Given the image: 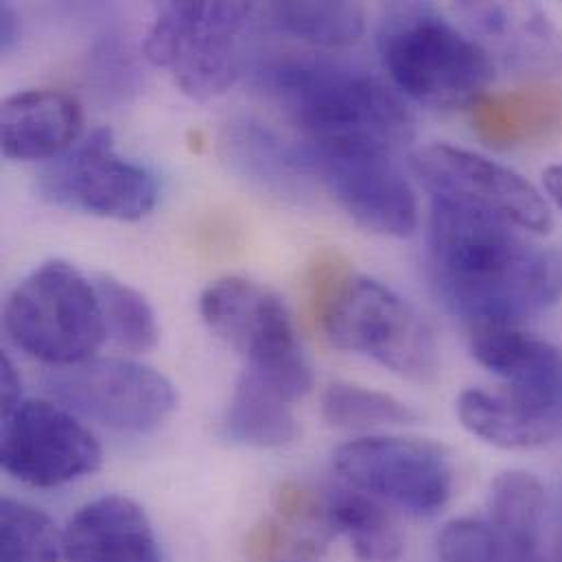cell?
Returning <instances> with one entry per match:
<instances>
[{
	"instance_id": "obj_21",
	"label": "cell",
	"mask_w": 562,
	"mask_h": 562,
	"mask_svg": "<svg viewBox=\"0 0 562 562\" xmlns=\"http://www.w3.org/2000/svg\"><path fill=\"white\" fill-rule=\"evenodd\" d=\"M291 403L293 401L274 383L252 370H246L226 412V436L235 442L259 449L289 445L297 436Z\"/></svg>"
},
{
	"instance_id": "obj_31",
	"label": "cell",
	"mask_w": 562,
	"mask_h": 562,
	"mask_svg": "<svg viewBox=\"0 0 562 562\" xmlns=\"http://www.w3.org/2000/svg\"><path fill=\"white\" fill-rule=\"evenodd\" d=\"M546 189L550 193V198L554 200V204L562 211V165H554L546 171Z\"/></svg>"
},
{
	"instance_id": "obj_2",
	"label": "cell",
	"mask_w": 562,
	"mask_h": 562,
	"mask_svg": "<svg viewBox=\"0 0 562 562\" xmlns=\"http://www.w3.org/2000/svg\"><path fill=\"white\" fill-rule=\"evenodd\" d=\"M259 83L311 147H370L394 154L414 138L401 97L368 70L326 57H282Z\"/></svg>"
},
{
	"instance_id": "obj_10",
	"label": "cell",
	"mask_w": 562,
	"mask_h": 562,
	"mask_svg": "<svg viewBox=\"0 0 562 562\" xmlns=\"http://www.w3.org/2000/svg\"><path fill=\"white\" fill-rule=\"evenodd\" d=\"M46 385L66 409L130 434L158 429L178 405L176 387L165 374L127 359H88L57 368Z\"/></svg>"
},
{
	"instance_id": "obj_26",
	"label": "cell",
	"mask_w": 562,
	"mask_h": 562,
	"mask_svg": "<svg viewBox=\"0 0 562 562\" xmlns=\"http://www.w3.org/2000/svg\"><path fill=\"white\" fill-rule=\"evenodd\" d=\"M322 414L330 427L348 431L401 427L418 420V414L401 398L346 381H335L326 387Z\"/></svg>"
},
{
	"instance_id": "obj_32",
	"label": "cell",
	"mask_w": 562,
	"mask_h": 562,
	"mask_svg": "<svg viewBox=\"0 0 562 562\" xmlns=\"http://www.w3.org/2000/svg\"><path fill=\"white\" fill-rule=\"evenodd\" d=\"M559 562H562V528H561V535H559Z\"/></svg>"
},
{
	"instance_id": "obj_14",
	"label": "cell",
	"mask_w": 562,
	"mask_h": 562,
	"mask_svg": "<svg viewBox=\"0 0 562 562\" xmlns=\"http://www.w3.org/2000/svg\"><path fill=\"white\" fill-rule=\"evenodd\" d=\"M456 11L495 66L528 81L561 75L562 33L539 4L462 2Z\"/></svg>"
},
{
	"instance_id": "obj_13",
	"label": "cell",
	"mask_w": 562,
	"mask_h": 562,
	"mask_svg": "<svg viewBox=\"0 0 562 562\" xmlns=\"http://www.w3.org/2000/svg\"><path fill=\"white\" fill-rule=\"evenodd\" d=\"M2 469L33 488H57L101 467L97 438L70 414L46 401H22L2 418Z\"/></svg>"
},
{
	"instance_id": "obj_1",
	"label": "cell",
	"mask_w": 562,
	"mask_h": 562,
	"mask_svg": "<svg viewBox=\"0 0 562 562\" xmlns=\"http://www.w3.org/2000/svg\"><path fill=\"white\" fill-rule=\"evenodd\" d=\"M427 246L438 293L471 328L519 326L561 300V250L493 215L431 200Z\"/></svg>"
},
{
	"instance_id": "obj_29",
	"label": "cell",
	"mask_w": 562,
	"mask_h": 562,
	"mask_svg": "<svg viewBox=\"0 0 562 562\" xmlns=\"http://www.w3.org/2000/svg\"><path fill=\"white\" fill-rule=\"evenodd\" d=\"M0 396H2V418L13 414L22 405V381L7 355L0 359Z\"/></svg>"
},
{
	"instance_id": "obj_22",
	"label": "cell",
	"mask_w": 562,
	"mask_h": 562,
	"mask_svg": "<svg viewBox=\"0 0 562 562\" xmlns=\"http://www.w3.org/2000/svg\"><path fill=\"white\" fill-rule=\"evenodd\" d=\"M462 425L477 438L499 449H535L554 440L561 431L524 412L504 390H467L458 401Z\"/></svg>"
},
{
	"instance_id": "obj_18",
	"label": "cell",
	"mask_w": 562,
	"mask_h": 562,
	"mask_svg": "<svg viewBox=\"0 0 562 562\" xmlns=\"http://www.w3.org/2000/svg\"><path fill=\"white\" fill-rule=\"evenodd\" d=\"M222 156L228 167L255 187L277 198H300L315 178L302 145H291L266 123L233 119L222 134Z\"/></svg>"
},
{
	"instance_id": "obj_11",
	"label": "cell",
	"mask_w": 562,
	"mask_h": 562,
	"mask_svg": "<svg viewBox=\"0 0 562 562\" xmlns=\"http://www.w3.org/2000/svg\"><path fill=\"white\" fill-rule=\"evenodd\" d=\"M412 167L431 200L493 215L530 235H548L554 226L548 202L524 176L475 151L436 143L418 149Z\"/></svg>"
},
{
	"instance_id": "obj_4",
	"label": "cell",
	"mask_w": 562,
	"mask_h": 562,
	"mask_svg": "<svg viewBox=\"0 0 562 562\" xmlns=\"http://www.w3.org/2000/svg\"><path fill=\"white\" fill-rule=\"evenodd\" d=\"M259 11L252 2H169L145 37V57L187 97H222L244 72Z\"/></svg>"
},
{
	"instance_id": "obj_12",
	"label": "cell",
	"mask_w": 562,
	"mask_h": 562,
	"mask_svg": "<svg viewBox=\"0 0 562 562\" xmlns=\"http://www.w3.org/2000/svg\"><path fill=\"white\" fill-rule=\"evenodd\" d=\"M302 147L315 178L361 228L396 239L416 231V193L392 160L394 154L370 147Z\"/></svg>"
},
{
	"instance_id": "obj_19",
	"label": "cell",
	"mask_w": 562,
	"mask_h": 562,
	"mask_svg": "<svg viewBox=\"0 0 562 562\" xmlns=\"http://www.w3.org/2000/svg\"><path fill=\"white\" fill-rule=\"evenodd\" d=\"M333 535L326 502L302 486L284 484L277 517L252 532L248 554L255 562H315Z\"/></svg>"
},
{
	"instance_id": "obj_28",
	"label": "cell",
	"mask_w": 562,
	"mask_h": 562,
	"mask_svg": "<svg viewBox=\"0 0 562 562\" xmlns=\"http://www.w3.org/2000/svg\"><path fill=\"white\" fill-rule=\"evenodd\" d=\"M64 537L53 519L24 502L0 504V562H59Z\"/></svg>"
},
{
	"instance_id": "obj_17",
	"label": "cell",
	"mask_w": 562,
	"mask_h": 562,
	"mask_svg": "<svg viewBox=\"0 0 562 562\" xmlns=\"http://www.w3.org/2000/svg\"><path fill=\"white\" fill-rule=\"evenodd\" d=\"M83 130L79 101L61 90H22L2 101V154L13 160H55Z\"/></svg>"
},
{
	"instance_id": "obj_7",
	"label": "cell",
	"mask_w": 562,
	"mask_h": 562,
	"mask_svg": "<svg viewBox=\"0 0 562 562\" xmlns=\"http://www.w3.org/2000/svg\"><path fill=\"white\" fill-rule=\"evenodd\" d=\"M319 328L341 350L372 357L403 379L427 383L440 368L434 330L383 282L352 277Z\"/></svg>"
},
{
	"instance_id": "obj_20",
	"label": "cell",
	"mask_w": 562,
	"mask_h": 562,
	"mask_svg": "<svg viewBox=\"0 0 562 562\" xmlns=\"http://www.w3.org/2000/svg\"><path fill=\"white\" fill-rule=\"evenodd\" d=\"M471 110L477 134L499 149L548 138L562 127V92L552 88L484 94Z\"/></svg>"
},
{
	"instance_id": "obj_23",
	"label": "cell",
	"mask_w": 562,
	"mask_h": 562,
	"mask_svg": "<svg viewBox=\"0 0 562 562\" xmlns=\"http://www.w3.org/2000/svg\"><path fill=\"white\" fill-rule=\"evenodd\" d=\"M328 521L335 535H344L361 562H398L405 539L394 517L379 499L361 491H337L326 499Z\"/></svg>"
},
{
	"instance_id": "obj_8",
	"label": "cell",
	"mask_w": 562,
	"mask_h": 562,
	"mask_svg": "<svg viewBox=\"0 0 562 562\" xmlns=\"http://www.w3.org/2000/svg\"><path fill=\"white\" fill-rule=\"evenodd\" d=\"M333 464L357 491L418 517H434L453 495L449 451L431 440L370 436L341 445Z\"/></svg>"
},
{
	"instance_id": "obj_15",
	"label": "cell",
	"mask_w": 562,
	"mask_h": 562,
	"mask_svg": "<svg viewBox=\"0 0 562 562\" xmlns=\"http://www.w3.org/2000/svg\"><path fill=\"white\" fill-rule=\"evenodd\" d=\"M471 350L506 379L504 392L532 418L562 431V350L519 326L473 328Z\"/></svg>"
},
{
	"instance_id": "obj_5",
	"label": "cell",
	"mask_w": 562,
	"mask_h": 562,
	"mask_svg": "<svg viewBox=\"0 0 562 562\" xmlns=\"http://www.w3.org/2000/svg\"><path fill=\"white\" fill-rule=\"evenodd\" d=\"M4 328L20 350L55 368L92 359L108 337L94 282L66 261L40 266L11 291Z\"/></svg>"
},
{
	"instance_id": "obj_24",
	"label": "cell",
	"mask_w": 562,
	"mask_h": 562,
	"mask_svg": "<svg viewBox=\"0 0 562 562\" xmlns=\"http://www.w3.org/2000/svg\"><path fill=\"white\" fill-rule=\"evenodd\" d=\"M261 11L272 29L322 48L350 46L366 29L357 2H272Z\"/></svg>"
},
{
	"instance_id": "obj_3",
	"label": "cell",
	"mask_w": 562,
	"mask_h": 562,
	"mask_svg": "<svg viewBox=\"0 0 562 562\" xmlns=\"http://www.w3.org/2000/svg\"><path fill=\"white\" fill-rule=\"evenodd\" d=\"M376 42L394 83L434 110L473 108L495 77L491 55L429 4H392Z\"/></svg>"
},
{
	"instance_id": "obj_30",
	"label": "cell",
	"mask_w": 562,
	"mask_h": 562,
	"mask_svg": "<svg viewBox=\"0 0 562 562\" xmlns=\"http://www.w3.org/2000/svg\"><path fill=\"white\" fill-rule=\"evenodd\" d=\"M20 33H22L20 13L9 2H4L0 7V50L4 55L15 48V44L20 42Z\"/></svg>"
},
{
	"instance_id": "obj_16",
	"label": "cell",
	"mask_w": 562,
	"mask_h": 562,
	"mask_svg": "<svg viewBox=\"0 0 562 562\" xmlns=\"http://www.w3.org/2000/svg\"><path fill=\"white\" fill-rule=\"evenodd\" d=\"M66 562H162L145 510L130 497L86 504L64 532Z\"/></svg>"
},
{
	"instance_id": "obj_27",
	"label": "cell",
	"mask_w": 562,
	"mask_h": 562,
	"mask_svg": "<svg viewBox=\"0 0 562 562\" xmlns=\"http://www.w3.org/2000/svg\"><path fill=\"white\" fill-rule=\"evenodd\" d=\"M92 282L101 304L105 335L127 352H147L156 348L160 328L147 297L112 277H97Z\"/></svg>"
},
{
	"instance_id": "obj_6",
	"label": "cell",
	"mask_w": 562,
	"mask_h": 562,
	"mask_svg": "<svg viewBox=\"0 0 562 562\" xmlns=\"http://www.w3.org/2000/svg\"><path fill=\"white\" fill-rule=\"evenodd\" d=\"M206 326L248 359V370L261 374L297 401L313 385V372L295 339V330L279 293L261 282L228 277L209 284L200 297Z\"/></svg>"
},
{
	"instance_id": "obj_9",
	"label": "cell",
	"mask_w": 562,
	"mask_h": 562,
	"mask_svg": "<svg viewBox=\"0 0 562 562\" xmlns=\"http://www.w3.org/2000/svg\"><path fill=\"white\" fill-rule=\"evenodd\" d=\"M42 198L55 206L116 222H138L158 202L156 176L114 147L110 130L92 132L37 178Z\"/></svg>"
},
{
	"instance_id": "obj_25",
	"label": "cell",
	"mask_w": 562,
	"mask_h": 562,
	"mask_svg": "<svg viewBox=\"0 0 562 562\" xmlns=\"http://www.w3.org/2000/svg\"><path fill=\"white\" fill-rule=\"evenodd\" d=\"M491 524L519 552L539 554L546 491L526 471L502 473L491 488Z\"/></svg>"
}]
</instances>
